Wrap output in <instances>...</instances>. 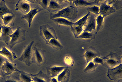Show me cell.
I'll use <instances>...</instances> for the list:
<instances>
[{
    "label": "cell",
    "instance_id": "1",
    "mask_svg": "<svg viewBox=\"0 0 122 82\" xmlns=\"http://www.w3.org/2000/svg\"><path fill=\"white\" fill-rule=\"evenodd\" d=\"M78 13V7L71 1L70 5L67 7L56 13H50V18L52 20L57 18H63L71 22L76 18Z\"/></svg>",
    "mask_w": 122,
    "mask_h": 82
},
{
    "label": "cell",
    "instance_id": "2",
    "mask_svg": "<svg viewBox=\"0 0 122 82\" xmlns=\"http://www.w3.org/2000/svg\"><path fill=\"white\" fill-rule=\"evenodd\" d=\"M39 34L47 44L52 39L57 40L55 30L53 27L48 24L42 25L40 27Z\"/></svg>",
    "mask_w": 122,
    "mask_h": 82
},
{
    "label": "cell",
    "instance_id": "3",
    "mask_svg": "<svg viewBox=\"0 0 122 82\" xmlns=\"http://www.w3.org/2000/svg\"><path fill=\"white\" fill-rule=\"evenodd\" d=\"M26 32L25 29L21 27H18L15 31L10 35L11 39L8 45L10 49L16 44L25 41Z\"/></svg>",
    "mask_w": 122,
    "mask_h": 82
},
{
    "label": "cell",
    "instance_id": "4",
    "mask_svg": "<svg viewBox=\"0 0 122 82\" xmlns=\"http://www.w3.org/2000/svg\"><path fill=\"white\" fill-rule=\"evenodd\" d=\"M34 43V41H33L27 45L24 49L21 56L18 59L20 61L24 63L29 66L32 63V57Z\"/></svg>",
    "mask_w": 122,
    "mask_h": 82
},
{
    "label": "cell",
    "instance_id": "5",
    "mask_svg": "<svg viewBox=\"0 0 122 82\" xmlns=\"http://www.w3.org/2000/svg\"><path fill=\"white\" fill-rule=\"evenodd\" d=\"M102 64L108 69L113 68L121 64L122 57L115 53H111L103 59Z\"/></svg>",
    "mask_w": 122,
    "mask_h": 82
},
{
    "label": "cell",
    "instance_id": "6",
    "mask_svg": "<svg viewBox=\"0 0 122 82\" xmlns=\"http://www.w3.org/2000/svg\"><path fill=\"white\" fill-rule=\"evenodd\" d=\"M71 4V1L50 0L47 10L50 13H56L68 6Z\"/></svg>",
    "mask_w": 122,
    "mask_h": 82
},
{
    "label": "cell",
    "instance_id": "7",
    "mask_svg": "<svg viewBox=\"0 0 122 82\" xmlns=\"http://www.w3.org/2000/svg\"><path fill=\"white\" fill-rule=\"evenodd\" d=\"M45 51L36 47L33 48L32 57V63L39 66L45 64L46 61Z\"/></svg>",
    "mask_w": 122,
    "mask_h": 82
},
{
    "label": "cell",
    "instance_id": "8",
    "mask_svg": "<svg viewBox=\"0 0 122 82\" xmlns=\"http://www.w3.org/2000/svg\"><path fill=\"white\" fill-rule=\"evenodd\" d=\"M90 14L88 12L85 16L75 23L71 27V30L75 38H77L83 31V27L86 24L88 17Z\"/></svg>",
    "mask_w": 122,
    "mask_h": 82
},
{
    "label": "cell",
    "instance_id": "9",
    "mask_svg": "<svg viewBox=\"0 0 122 82\" xmlns=\"http://www.w3.org/2000/svg\"><path fill=\"white\" fill-rule=\"evenodd\" d=\"M16 64L10 62L7 60L2 67V71L5 76H9L15 72H19Z\"/></svg>",
    "mask_w": 122,
    "mask_h": 82
},
{
    "label": "cell",
    "instance_id": "10",
    "mask_svg": "<svg viewBox=\"0 0 122 82\" xmlns=\"http://www.w3.org/2000/svg\"><path fill=\"white\" fill-rule=\"evenodd\" d=\"M122 64L112 69H108L107 76L111 80L115 81L122 78Z\"/></svg>",
    "mask_w": 122,
    "mask_h": 82
},
{
    "label": "cell",
    "instance_id": "11",
    "mask_svg": "<svg viewBox=\"0 0 122 82\" xmlns=\"http://www.w3.org/2000/svg\"><path fill=\"white\" fill-rule=\"evenodd\" d=\"M66 67L50 65L46 67V74L50 78H54L60 74Z\"/></svg>",
    "mask_w": 122,
    "mask_h": 82
},
{
    "label": "cell",
    "instance_id": "12",
    "mask_svg": "<svg viewBox=\"0 0 122 82\" xmlns=\"http://www.w3.org/2000/svg\"><path fill=\"white\" fill-rule=\"evenodd\" d=\"M14 32L11 27L3 26L1 35L0 37V40L3 41L7 45H8L11 39L10 35Z\"/></svg>",
    "mask_w": 122,
    "mask_h": 82
},
{
    "label": "cell",
    "instance_id": "13",
    "mask_svg": "<svg viewBox=\"0 0 122 82\" xmlns=\"http://www.w3.org/2000/svg\"><path fill=\"white\" fill-rule=\"evenodd\" d=\"M96 17L93 14H90L88 17L86 24L84 26L83 31L90 33L94 31L96 27Z\"/></svg>",
    "mask_w": 122,
    "mask_h": 82
},
{
    "label": "cell",
    "instance_id": "14",
    "mask_svg": "<svg viewBox=\"0 0 122 82\" xmlns=\"http://www.w3.org/2000/svg\"><path fill=\"white\" fill-rule=\"evenodd\" d=\"M43 10V8L37 6L31 9L27 14L23 15L21 19L26 20L28 23L29 28H30L34 17L38 13Z\"/></svg>",
    "mask_w": 122,
    "mask_h": 82
},
{
    "label": "cell",
    "instance_id": "15",
    "mask_svg": "<svg viewBox=\"0 0 122 82\" xmlns=\"http://www.w3.org/2000/svg\"><path fill=\"white\" fill-rule=\"evenodd\" d=\"M116 11L115 9L107 4L106 1H104L100 6L99 14L104 18L115 12Z\"/></svg>",
    "mask_w": 122,
    "mask_h": 82
},
{
    "label": "cell",
    "instance_id": "16",
    "mask_svg": "<svg viewBox=\"0 0 122 82\" xmlns=\"http://www.w3.org/2000/svg\"><path fill=\"white\" fill-rule=\"evenodd\" d=\"M15 8V11H20L24 15L27 14L31 10L30 5L28 1H19L16 5Z\"/></svg>",
    "mask_w": 122,
    "mask_h": 82
},
{
    "label": "cell",
    "instance_id": "17",
    "mask_svg": "<svg viewBox=\"0 0 122 82\" xmlns=\"http://www.w3.org/2000/svg\"><path fill=\"white\" fill-rule=\"evenodd\" d=\"M72 3L76 7L92 6H100L102 1L95 0L94 2H91L88 0L71 1Z\"/></svg>",
    "mask_w": 122,
    "mask_h": 82
},
{
    "label": "cell",
    "instance_id": "18",
    "mask_svg": "<svg viewBox=\"0 0 122 82\" xmlns=\"http://www.w3.org/2000/svg\"><path fill=\"white\" fill-rule=\"evenodd\" d=\"M32 79L35 82H50L51 78L41 70L37 74H31Z\"/></svg>",
    "mask_w": 122,
    "mask_h": 82
},
{
    "label": "cell",
    "instance_id": "19",
    "mask_svg": "<svg viewBox=\"0 0 122 82\" xmlns=\"http://www.w3.org/2000/svg\"><path fill=\"white\" fill-rule=\"evenodd\" d=\"M83 56L85 57L87 64L96 57H99L100 55L95 49L90 48L86 50Z\"/></svg>",
    "mask_w": 122,
    "mask_h": 82
},
{
    "label": "cell",
    "instance_id": "20",
    "mask_svg": "<svg viewBox=\"0 0 122 82\" xmlns=\"http://www.w3.org/2000/svg\"><path fill=\"white\" fill-rule=\"evenodd\" d=\"M0 54L8 59L13 62L17 58L16 54L8 49L5 47H3L2 49L0 50Z\"/></svg>",
    "mask_w": 122,
    "mask_h": 82
},
{
    "label": "cell",
    "instance_id": "21",
    "mask_svg": "<svg viewBox=\"0 0 122 82\" xmlns=\"http://www.w3.org/2000/svg\"><path fill=\"white\" fill-rule=\"evenodd\" d=\"M8 14H14L7 6L5 1L2 0L0 2V18L2 19L4 16Z\"/></svg>",
    "mask_w": 122,
    "mask_h": 82
},
{
    "label": "cell",
    "instance_id": "22",
    "mask_svg": "<svg viewBox=\"0 0 122 82\" xmlns=\"http://www.w3.org/2000/svg\"><path fill=\"white\" fill-rule=\"evenodd\" d=\"M70 70L66 67L58 76V82H68L70 75Z\"/></svg>",
    "mask_w": 122,
    "mask_h": 82
},
{
    "label": "cell",
    "instance_id": "23",
    "mask_svg": "<svg viewBox=\"0 0 122 82\" xmlns=\"http://www.w3.org/2000/svg\"><path fill=\"white\" fill-rule=\"evenodd\" d=\"M52 20L58 25L71 27L73 25L74 23L72 22L63 18H57L53 19Z\"/></svg>",
    "mask_w": 122,
    "mask_h": 82
},
{
    "label": "cell",
    "instance_id": "24",
    "mask_svg": "<svg viewBox=\"0 0 122 82\" xmlns=\"http://www.w3.org/2000/svg\"><path fill=\"white\" fill-rule=\"evenodd\" d=\"M20 77L22 82H31L33 81L32 79L31 74L28 73L23 70H20Z\"/></svg>",
    "mask_w": 122,
    "mask_h": 82
},
{
    "label": "cell",
    "instance_id": "25",
    "mask_svg": "<svg viewBox=\"0 0 122 82\" xmlns=\"http://www.w3.org/2000/svg\"><path fill=\"white\" fill-rule=\"evenodd\" d=\"M107 4L113 7L116 10H118L122 8V0H107Z\"/></svg>",
    "mask_w": 122,
    "mask_h": 82
},
{
    "label": "cell",
    "instance_id": "26",
    "mask_svg": "<svg viewBox=\"0 0 122 82\" xmlns=\"http://www.w3.org/2000/svg\"><path fill=\"white\" fill-rule=\"evenodd\" d=\"M104 18L101 15L98 16L96 19L97 24L96 32V34L98 31L103 28L104 25Z\"/></svg>",
    "mask_w": 122,
    "mask_h": 82
},
{
    "label": "cell",
    "instance_id": "27",
    "mask_svg": "<svg viewBox=\"0 0 122 82\" xmlns=\"http://www.w3.org/2000/svg\"><path fill=\"white\" fill-rule=\"evenodd\" d=\"M47 44L57 50H61L63 48V46L57 39H52Z\"/></svg>",
    "mask_w": 122,
    "mask_h": 82
},
{
    "label": "cell",
    "instance_id": "28",
    "mask_svg": "<svg viewBox=\"0 0 122 82\" xmlns=\"http://www.w3.org/2000/svg\"><path fill=\"white\" fill-rule=\"evenodd\" d=\"M77 38L91 41L95 38V35L92 33L87 31H83L77 36Z\"/></svg>",
    "mask_w": 122,
    "mask_h": 82
},
{
    "label": "cell",
    "instance_id": "29",
    "mask_svg": "<svg viewBox=\"0 0 122 82\" xmlns=\"http://www.w3.org/2000/svg\"><path fill=\"white\" fill-rule=\"evenodd\" d=\"M98 65V64H95L91 61L84 70V71L86 73L94 71Z\"/></svg>",
    "mask_w": 122,
    "mask_h": 82
},
{
    "label": "cell",
    "instance_id": "30",
    "mask_svg": "<svg viewBox=\"0 0 122 82\" xmlns=\"http://www.w3.org/2000/svg\"><path fill=\"white\" fill-rule=\"evenodd\" d=\"M15 17L14 14H8L4 16L2 19L5 26H6L10 24L14 19Z\"/></svg>",
    "mask_w": 122,
    "mask_h": 82
},
{
    "label": "cell",
    "instance_id": "31",
    "mask_svg": "<svg viewBox=\"0 0 122 82\" xmlns=\"http://www.w3.org/2000/svg\"><path fill=\"white\" fill-rule=\"evenodd\" d=\"M29 2L40 5L45 9L47 10L48 7L50 0H30Z\"/></svg>",
    "mask_w": 122,
    "mask_h": 82
},
{
    "label": "cell",
    "instance_id": "32",
    "mask_svg": "<svg viewBox=\"0 0 122 82\" xmlns=\"http://www.w3.org/2000/svg\"><path fill=\"white\" fill-rule=\"evenodd\" d=\"M87 10L88 12H91L97 16L99 15V7L97 6H94L88 7Z\"/></svg>",
    "mask_w": 122,
    "mask_h": 82
},
{
    "label": "cell",
    "instance_id": "33",
    "mask_svg": "<svg viewBox=\"0 0 122 82\" xmlns=\"http://www.w3.org/2000/svg\"><path fill=\"white\" fill-rule=\"evenodd\" d=\"M65 61L66 63L68 65L73 66L74 65V61L69 56H67L66 57Z\"/></svg>",
    "mask_w": 122,
    "mask_h": 82
},
{
    "label": "cell",
    "instance_id": "34",
    "mask_svg": "<svg viewBox=\"0 0 122 82\" xmlns=\"http://www.w3.org/2000/svg\"><path fill=\"white\" fill-rule=\"evenodd\" d=\"M94 63L97 64H102L103 59L100 58L99 57H97L93 59L92 61Z\"/></svg>",
    "mask_w": 122,
    "mask_h": 82
},
{
    "label": "cell",
    "instance_id": "35",
    "mask_svg": "<svg viewBox=\"0 0 122 82\" xmlns=\"http://www.w3.org/2000/svg\"><path fill=\"white\" fill-rule=\"evenodd\" d=\"M7 59L5 57L0 54V67H2Z\"/></svg>",
    "mask_w": 122,
    "mask_h": 82
},
{
    "label": "cell",
    "instance_id": "36",
    "mask_svg": "<svg viewBox=\"0 0 122 82\" xmlns=\"http://www.w3.org/2000/svg\"><path fill=\"white\" fill-rule=\"evenodd\" d=\"M4 82H22L13 79H9L5 80Z\"/></svg>",
    "mask_w": 122,
    "mask_h": 82
},
{
    "label": "cell",
    "instance_id": "37",
    "mask_svg": "<svg viewBox=\"0 0 122 82\" xmlns=\"http://www.w3.org/2000/svg\"><path fill=\"white\" fill-rule=\"evenodd\" d=\"M52 82H58L56 79L54 78H53L52 79Z\"/></svg>",
    "mask_w": 122,
    "mask_h": 82
},
{
    "label": "cell",
    "instance_id": "38",
    "mask_svg": "<svg viewBox=\"0 0 122 82\" xmlns=\"http://www.w3.org/2000/svg\"><path fill=\"white\" fill-rule=\"evenodd\" d=\"M3 26L0 24V34L1 33V30L2 29V27Z\"/></svg>",
    "mask_w": 122,
    "mask_h": 82
},
{
    "label": "cell",
    "instance_id": "39",
    "mask_svg": "<svg viewBox=\"0 0 122 82\" xmlns=\"http://www.w3.org/2000/svg\"><path fill=\"white\" fill-rule=\"evenodd\" d=\"M122 82L121 81H121L120 80H119L118 81H117V82Z\"/></svg>",
    "mask_w": 122,
    "mask_h": 82
},
{
    "label": "cell",
    "instance_id": "40",
    "mask_svg": "<svg viewBox=\"0 0 122 82\" xmlns=\"http://www.w3.org/2000/svg\"><path fill=\"white\" fill-rule=\"evenodd\" d=\"M0 76H1L0 74Z\"/></svg>",
    "mask_w": 122,
    "mask_h": 82
}]
</instances>
